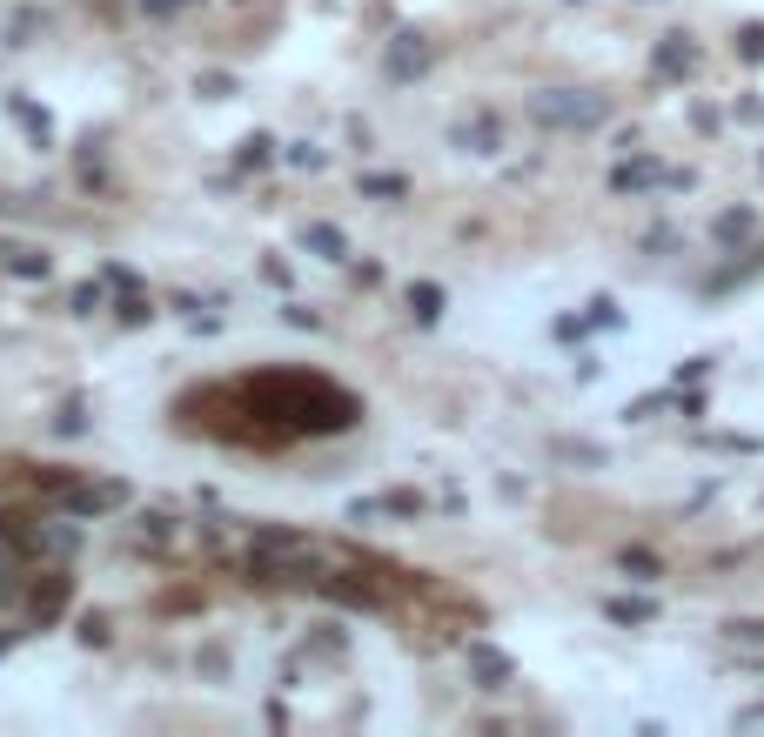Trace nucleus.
<instances>
[{
  "instance_id": "5",
  "label": "nucleus",
  "mask_w": 764,
  "mask_h": 737,
  "mask_svg": "<svg viewBox=\"0 0 764 737\" xmlns=\"http://www.w3.org/2000/svg\"><path fill=\"white\" fill-rule=\"evenodd\" d=\"M27 610H34V624H54V617L68 610V577H41L27 590Z\"/></svg>"
},
{
  "instance_id": "4",
  "label": "nucleus",
  "mask_w": 764,
  "mask_h": 737,
  "mask_svg": "<svg viewBox=\"0 0 764 737\" xmlns=\"http://www.w3.org/2000/svg\"><path fill=\"white\" fill-rule=\"evenodd\" d=\"M657 181H671V188H684L691 175H664L651 155H637V161H624V168H610V188L617 195H637V188H657Z\"/></svg>"
},
{
  "instance_id": "21",
  "label": "nucleus",
  "mask_w": 764,
  "mask_h": 737,
  "mask_svg": "<svg viewBox=\"0 0 764 737\" xmlns=\"http://www.w3.org/2000/svg\"><path fill=\"white\" fill-rule=\"evenodd\" d=\"M202 94H208V101H228V94H235V81H228V74H202Z\"/></svg>"
},
{
  "instance_id": "16",
  "label": "nucleus",
  "mask_w": 764,
  "mask_h": 737,
  "mask_svg": "<svg viewBox=\"0 0 764 737\" xmlns=\"http://www.w3.org/2000/svg\"><path fill=\"white\" fill-rule=\"evenodd\" d=\"M624 570L630 577H664V563H657L651 550H624Z\"/></svg>"
},
{
  "instance_id": "3",
  "label": "nucleus",
  "mask_w": 764,
  "mask_h": 737,
  "mask_svg": "<svg viewBox=\"0 0 764 737\" xmlns=\"http://www.w3.org/2000/svg\"><path fill=\"white\" fill-rule=\"evenodd\" d=\"M54 496H61V510H74V516H101V510H114V503H128L121 483H68V490H54Z\"/></svg>"
},
{
  "instance_id": "2",
  "label": "nucleus",
  "mask_w": 764,
  "mask_h": 737,
  "mask_svg": "<svg viewBox=\"0 0 764 737\" xmlns=\"http://www.w3.org/2000/svg\"><path fill=\"white\" fill-rule=\"evenodd\" d=\"M530 114L550 121V128H597V121H610V101L604 94H577V88H550L530 101Z\"/></svg>"
},
{
  "instance_id": "24",
  "label": "nucleus",
  "mask_w": 764,
  "mask_h": 737,
  "mask_svg": "<svg viewBox=\"0 0 764 737\" xmlns=\"http://www.w3.org/2000/svg\"><path fill=\"white\" fill-rule=\"evenodd\" d=\"M94 309H101V282H88V289L74 295V315H94Z\"/></svg>"
},
{
  "instance_id": "20",
  "label": "nucleus",
  "mask_w": 764,
  "mask_h": 737,
  "mask_svg": "<svg viewBox=\"0 0 764 737\" xmlns=\"http://www.w3.org/2000/svg\"><path fill=\"white\" fill-rule=\"evenodd\" d=\"M148 315H155V309H148V295H121V322H128V329L148 322Z\"/></svg>"
},
{
  "instance_id": "15",
  "label": "nucleus",
  "mask_w": 764,
  "mask_h": 737,
  "mask_svg": "<svg viewBox=\"0 0 764 737\" xmlns=\"http://www.w3.org/2000/svg\"><path fill=\"white\" fill-rule=\"evenodd\" d=\"M456 141H463V148H476V155H496V121H476V128H463Z\"/></svg>"
},
{
  "instance_id": "11",
  "label": "nucleus",
  "mask_w": 764,
  "mask_h": 737,
  "mask_svg": "<svg viewBox=\"0 0 764 737\" xmlns=\"http://www.w3.org/2000/svg\"><path fill=\"white\" fill-rule=\"evenodd\" d=\"M751 228H758V215H751V208H724V215H718V228H711V235H718V242L731 248V242H744Z\"/></svg>"
},
{
  "instance_id": "7",
  "label": "nucleus",
  "mask_w": 764,
  "mask_h": 737,
  "mask_svg": "<svg viewBox=\"0 0 764 737\" xmlns=\"http://www.w3.org/2000/svg\"><path fill=\"white\" fill-rule=\"evenodd\" d=\"M470 670L483 677V691H503V684L517 677V670H510V657H503V650H490V644H470Z\"/></svg>"
},
{
  "instance_id": "25",
  "label": "nucleus",
  "mask_w": 764,
  "mask_h": 737,
  "mask_svg": "<svg viewBox=\"0 0 764 737\" xmlns=\"http://www.w3.org/2000/svg\"><path fill=\"white\" fill-rule=\"evenodd\" d=\"M141 7H148V14H181L188 0H141Z\"/></svg>"
},
{
  "instance_id": "19",
  "label": "nucleus",
  "mask_w": 764,
  "mask_h": 737,
  "mask_svg": "<svg viewBox=\"0 0 764 737\" xmlns=\"http://www.w3.org/2000/svg\"><path fill=\"white\" fill-rule=\"evenodd\" d=\"M81 423H88V409H81V396H74L68 409H61V416H54V429H61V436H81Z\"/></svg>"
},
{
  "instance_id": "13",
  "label": "nucleus",
  "mask_w": 764,
  "mask_h": 737,
  "mask_svg": "<svg viewBox=\"0 0 764 737\" xmlns=\"http://www.w3.org/2000/svg\"><path fill=\"white\" fill-rule=\"evenodd\" d=\"M7 268H14V275H27V282H41V275H47V255H41V248H7Z\"/></svg>"
},
{
  "instance_id": "1",
  "label": "nucleus",
  "mask_w": 764,
  "mask_h": 737,
  "mask_svg": "<svg viewBox=\"0 0 764 737\" xmlns=\"http://www.w3.org/2000/svg\"><path fill=\"white\" fill-rule=\"evenodd\" d=\"M235 402L255 416L248 436H336L362 416V402L342 382L309 376V369H262L235 382Z\"/></svg>"
},
{
  "instance_id": "14",
  "label": "nucleus",
  "mask_w": 764,
  "mask_h": 737,
  "mask_svg": "<svg viewBox=\"0 0 764 737\" xmlns=\"http://www.w3.org/2000/svg\"><path fill=\"white\" fill-rule=\"evenodd\" d=\"M362 195L396 201V195H409V181H403V175H362Z\"/></svg>"
},
{
  "instance_id": "8",
  "label": "nucleus",
  "mask_w": 764,
  "mask_h": 737,
  "mask_svg": "<svg viewBox=\"0 0 764 737\" xmlns=\"http://www.w3.org/2000/svg\"><path fill=\"white\" fill-rule=\"evenodd\" d=\"M423 67H429V47L416 41V34H396V47H389V74H403V81H409V74H423Z\"/></svg>"
},
{
  "instance_id": "12",
  "label": "nucleus",
  "mask_w": 764,
  "mask_h": 737,
  "mask_svg": "<svg viewBox=\"0 0 764 737\" xmlns=\"http://www.w3.org/2000/svg\"><path fill=\"white\" fill-rule=\"evenodd\" d=\"M409 315H416V322H436V315H443V289H436V282H409Z\"/></svg>"
},
{
  "instance_id": "10",
  "label": "nucleus",
  "mask_w": 764,
  "mask_h": 737,
  "mask_svg": "<svg viewBox=\"0 0 764 737\" xmlns=\"http://www.w3.org/2000/svg\"><path fill=\"white\" fill-rule=\"evenodd\" d=\"M604 617H610V624H651L657 603H651V597H610V603H604Z\"/></svg>"
},
{
  "instance_id": "17",
  "label": "nucleus",
  "mask_w": 764,
  "mask_h": 737,
  "mask_svg": "<svg viewBox=\"0 0 764 737\" xmlns=\"http://www.w3.org/2000/svg\"><path fill=\"white\" fill-rule=\"evenodd\" d=\"M738 54H744V61H764V21H751L738 34Z\"/></svg>"
},
{
  "instance_id": "22",
  "label": "nucleus",
  "mask_w": 764,
  "mask_h": 737,
  "mask_svg": "<svg viewBox=\"0 0 764 737\" xmlns=\"http://www.w3.org/2000/svg\"><path fill=\"white\" fill-rule=\"evenodd\" d=\"M81 644H108V617H81Z\"/></svg>"
},
{
  "instance_id": "18",
  "label": "nucleus",
  "mask_w": 764,
  "mask_h": 737,
  "mask_svg": "<svg viewBox=\"0 0 764 737\" xmlns=\"http://www.w3.org/2000/svg\"><path fill=\"white\" fill-rule=\"evenodd\" d=\"M269 148H275L269 134H248V141H242V168H262V161H269Z\"/></svg>"
},
{
  "instance_id": "9",
  "label": "nucleus",
  "mask_w": 764,
  "mask_h": 737,
  "mask_svg": "<svg viewBox=\"0 0 764 737\" xmlns=\"http://www.w3.org/2000/svg\"><path fill=\"white\" fill-rule=\"evenodd\" d=\"M302 242H309L322 262H342V255H349V242H342V228H336V222H309V228H302Z\"/></svg>"
},
{
  "instance_id": "6",
  "label": "nucleus",
  "mask_w": 764,
  "mask_h": 737,
  "mask_svg": "<svg viewBox=\"0 0 764 737\" xmlns=\"http://www.w3.org/2000/svg\"><path fill=\"white\" fill-rule=\"evenodd\" d=\"M651 67H657V74H691V67H697L691 34H664V41H657V54H651Z\"/></svg>"
},
{
  "instance_id": "26",
  "label": "nucleus",
  "mask_w": 764,
  "mask_h": 737,
  "mask_svg": "<svg viewBox=\"0 0 764 737\" xmlns=\"http://www.w3.org/2000/svg\"><path fill=\"white\" fill-rule=\"evenodd\" d=\"M7 644H14V637H0V657H7Z\"/></svg>"
},
{
  "instance_id": "23",
  "label": "nucleus",
  "mask_w": 764,
  "mask_h": 737,
  "mask_svg": "<svg viewBox=\"0 0 764 737\" xmlns=\"http://www.w3.org/2000/svg\"><path fill=\"white\" fill-rule=\"evenodd\" d=\"M289 161H295V168H322V148H309V141H295V148H289Z\"/></svg>"
}]
</instances>
